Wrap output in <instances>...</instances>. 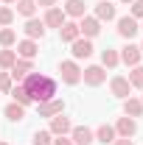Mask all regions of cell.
I'll list each match as a JSON object with an SVG mask.
<instances>
[{
    "mask_svg": "<svg viewBox=\"0 0 143 145\" xmlns=\"http://www.w3.org/2000/svg\"><path fill=\"white\" fill-rule=\"evenodd\" d=\"M14 42H17V34H14L11 28H3V31H0V45H3V48H11Z\"/></svg>",
    "mask_w": 143,
    "mask_h": 145,
    "instance_id": "4316f807",
    "label": "cell"
},
{
    "mask_svg": "<svg viewBox=\"0 0 143 145\" xmlns=\"http://www.w3.org/2000/svg\"><path fill=\"white\" fill-rule=\"evenodd\" d=\"M11 98H14V103H20V106H31V103H34V101H31V95H28V89H25L23 84L11 87Z\"/></svg>",
    "mask_w": 143,
    "mask_h": 145,
    "instance_id": "44dd1931",
    "label": "cell"
},
{
    "mask_svg": "<svg viewBox=\"0 0 143 145\" xmlns=\"http://www.w3.org/2000/svg\"><path fill=\"white\" fill-rule=\"evenodd\" d=\"M36 53H39V48H36L34 39H23V42H17V56H20V59H34Z\"/></svg>",
    "mask_w": 143,
    "mask_h": 145,
    "instance_id": "ac0fdd59",
    "label": "cell"
},
{
    "mask_svg": "<svg viewBox=\"0 0 143 145\" xmlns=\"http://www.w3.org/2000/svg\"><path fill=\"white\" fill-rule=\"evenodd\" d=\"M6 117H9V120H14V123H20V120L25 117V106H20V103L11 101V103L6 106Z\"/></svg>",
    "mask_w": 143,
    "mask_h": 145,
    "instance_id": "d4e9b609",
    "label": "cell"
},
{
    "mask_svg": "<svg viewBox=\"0 0 143 145\" xmlns=\"http://www.w3.org/2000/svg\"><path fill=\"white\" fill-rule=\"evenodd\" d=\"M140 53H143V45H140Z\"/></svg>",
    "mask_w": 143,
    "mask_h": 145,
    "instance_id": "f35d334b",
    "label": "cell"
},
{
    "mask_svg": "<svg viewBox=\"0 0 143 145\" xmlns=\"http://www.w3.org/2000/svg\"><path fill=\"white\" fill-rule=\"evenodd\" d=\"M79 36H81L79 22H65V25L59 28V39H62V42H68V45H70V42H76Z\"/></svg>",
    "mask_w": 143,
    "mask_h": 145,
    "instance_id": "e0dca14e",
    "label": "cell"
},
{
    "mask_svg": "<svg viewBox=\"0 0 143 145\" xmlns=\"http://www.w3.org/2000/svg\"><path fill=\"white\" fill-rule=\"evenodd\" d=\"M112 145H135V142H132V140H126V137H121V140H115Z\"/></svg>",
    "mask_w": 143,
    "mask_h": 145,
    "instance_id": "e575fe53",
    "label": "cell"
},
{
    "mask_svg": "<svg viewBox=\"0 0 143 145\" xmlns=\"http://www.w3.org/2000/svg\"><path fill=\"white\" fill-rule=\"evenodd\" d=\"M28 72H34V61H31V59H17V61L11 64V72H9V75H11L17 84H23V78H25Z\"/></svg>",
    "mask_w": 143,
    "mask_h": 145,
    "instance_id": "5b68a950",
    "label": "cell"
},
{
    "mask_svg": "<svg viewBox=\"0 0 143 145\" xmlns=\"http://www.w3.org/2000/svg\"><path fill=\"white\" fill-rule=\"evenodd\" d=\"M59 72H62V81L70 84V87L81 81V67H79L76 61H62V64H59Z\"/></svg>",
    "mask_w": 143,
    "mask_h": 145,
    "instance_id": "3957f363",
    "label": "cell"
},
{
    "mask_svg": "<svg viewBox=\"0 0 143 145\" xmlns=\"http://www.w3.org/2000/svg\"><path fill=\"white\" fill-rule=\"evenodd\" d=\"M0 6H3V3H0Z\"/></svg>",
    "mask_w": 143,
    "mask_h": 145,
    "instance_id": "60d3db41",
    "label": "cell"
},
{
    "mask_svg": "<svg viewBox=\"0 0 143 145\" xmlns=\"http://www.w3.org/2000/svg\"><path fill=\"white\" fill-rule=\"evenodd\" d=\"M70 120H68V117H65V114H56V117H51V128H48V131H51V134H54V137H65V134H70Z\"/></svg>",
    "mask_w": 143,
    "mask_h": 145,
    "instance_id": "4fadbf2b",
    "label": "cell"
},
{
    "mask_svg": "<svg viewBox=\"0 0 143 145\" xmlns=\"http://www.w3.org/2000/svg\"><path fill=\"white\" fill-rule=\"evenodd\" d=\"M54 145H73V140H68V137H56Z\"/></svg>",
    "mask_w": 143,
    "mask_h": 145,
    "instance_id": "d6a6232c",
    "label": "cell"
},
{
    "mask_svg": "<svg viewBox=\"0 0 143 145\" xmlns=\"http://www.w3.org/2000/svg\"><path fill=\"white\" fill-rule=\"evenodd\" d=\"M79 31H81V36H84V39H93V36L101 34V22H98L95 17H87V14H84V17H81V22H79Z\"/></svg>",
    "mask_w": 143,
    "mask_h": 145,
    "instance_id": "ba28073f",
    "label": "cell"
},
{
    "mask_svg": "<svg viewBox=\"0 0 143 145\" xmlns=\"http://www.w3.org/2000/svg\"><path fill=\"white\" fill-rule=\"evenodd\" d=\"M138 31H140V22H138L135 17H129V14H126V17L118 20V34L124 36V39H129V42H132V36L138 34Z\"/></svg>",
    "mask_w": 143,
    "mask_h": 145,
    "instance_id": "8992f818",
    "label": "cell"
},
{
    "mask_svg": "<svg viewBox=\"0 0 143 145\" xmlns=\"http://www.w3.org/2000/svg\"><path fill=\"white\" fill-rule=\"evenodd\" d=\"M140 31H143V20H140Z\"/></svg>",
    "mask_w": 143,
    "mask_h": 145,
    "instance_id": "74e56055",
    "label": "cell"
},
{
    "mask_svg": "<svg viewBox=\"0 0 143 145\" xmlns=\"http://www.w3.org/2000/svg\"><path fill=\"white\" fill-rule=\"evenodd\" d=\"M121 3H126V6H129V3H135V0H121Z\"/></svg>",
    "mask_w": 143,
    "mask_h": 145,
    "instance_id": "8d00e7d4",
    "label": "cell"
},
{
    "mask_svg": "<svg viewBox=\"0 0 143 145\" xmlns=\"http://www.w3.org/2000/svg\"><path fill=\"white\" fill-rule=\"evenodd\" d=\"M140 101H143V98H140Z\"/></svg>",
    "mask_w": 143,
    "mask_h": 145,
    "instance_id": "b9f144b4",
    "label": "cell"
},
{
    "mask_svg": "<svg viewBox=\"0 0 143 145\" xmlns=\"http://www.w3.org/2000/svg\"><path fill=\"white\" fill-rule=\"evenodd\" d=\"M36 3H39V6H45V8H54V6H56V0H36Z\"/></svg>",
    "mask_w": 143,
    "mask_h": 145,
    "instance_id": "836d02e7",
    "label": "cell"
},
{
    "mask_svg": "<svg viewBox=\"0 0 143 145\" xmlns=\"http://www.w3.org/2000/svg\"><path fill=\"white\" fill-rule=\"evenodd\" d=\"M0 145H6V142H0Z\"/></svg>",
    "mask_w": 143,
    "mask_h": 145,
    "instance_id": "ab89813d",
    "label": "cell"
},
{
    "mask_svg": "<svg viewBox=\"0 0 143 145\" xmlns=\"http://www.w3.org/2000/svg\"><path fill=\"white\" fill-rule=\"evenodd\" d=\"M118 61H121V56H118V50H112V48H107V50H101V67H118Z\"/></svg>",
    "mask_w": 143,
    "mask_h": 145,
    "instance_id": "cb8c5ba5",
    "label": "cell"
},
{
    "mask_svg": "<svg viewBox=\"0 0 143 145\" xmlns=\"http://www.w3.org/2000/svg\"><path fill=\"white\" fill-rule=\"evenodd\" d=\"M23 31H25L28 39H42V36H45V22H42V20H36V17H31L28 22H25V28H23Z\"/></svg>",
    "mask_w": 143,
    "mask_h": 145,
    "instance_id": "2e32d148",
    "label": "cell"
},
{
    "mask_svg": "<svg viewBox=\"0 0 143 145\" xmlns=\"http://www.w3.org/2000/svg\"><path fill=\"white\" fill-rule=\"evenodd\" d=\"M36 109H39V117H56V114L65 112V103H62L59 98H51V101H45V103H36Z\"/></svg>",
    "mask_w": 143,
    "mask_h": 145,
    "instance_id": "52a82bcc",
    "label": "cell"
},
{
    "mask_svg": "<svg viewBox=\"0 0 143 145\" xmlns=\"http://www.w3.org/2000/svg\"><path fill=\"white\" fill-rule=\"evenodd\" d=\"M17 14H23L25 20H31L36 14V0H17Z\"/></svg>",
    "mask_w": 143,
    "mask_h": 145,
    "instance_id": "603a6c76",
    "label": "cell"
},
{
    "mask_svg": "<svg viewBox=\"0 0 143 145\" xmlns=\"http://www.w3.org/2000/svg\"><path fill=\"white\" fill-rule=\"evenodd\" d=\"M11 20H14V11L9 6H0V25H11Z\"/></svg>",
    "mask_w": 143,
    "mask_h": 145,
    "instance_id": "f546056e",
    "label": "cell"
},
{
    "mask_svg": "<svg viewBox=\"0 0 143 145\" xmlns=\"http://www.w3.org/2000/svg\"><path fill=\"white\" fill-rule=\"evenodd\" d=\"M124 112H126V117H140L143 114V101L129 95V98L124 101Z\"/></svg>",
    "mask_w": 143,
    "mask_h": 145,
    "instance_id": "d6986e66",
    "label": "cell"
},
{
    "mask_svg": "<svg viewBox=\"0 0 143 145\" xmlns=\"http://www.w3.org/2000/svg\"><path fill=\"white\" fill-rule=\"evenodd\" d=\"M118 56H121V61H124L126 67H138L143 53H140V48H138V45H132V42H129V45H126V48H124Z\"/></svg>",
    "mask_w": 143,
    "mask_h": 145,
    "instance_id": "9c48e42d",
    "label": "cell"
},
{
    "mask_svg": "<svg viewBox=\"0 0 143 145\" xmlns=\"http://www.w3.org/2000/svg\"><path fill=\"white\" fill-rule=\"evenodd\" d=\"M109 89H112V95H115V98L126 101V98L132 95V84H129V78H124V75H115V78L109 81Z\"/></svg>",
    "mask_w": 143,
    "mask_h": 145,
    "instance_id": "277c9868",
    "label": "cell"
},
{
    "mask_svg": "<svg viewBox=\"0 0 143 145\" xmlns=\"http://www.w3.org/2000/svg\"><path fill=\"white\" fill-rule=\"evenodd\" d=\"M0 92H11V75L0 72Z\"/></svg>",
    "mask_w": 143,
    "mask_h": 145,
    "instance_id": "1f68e13d",
    "label": "cell"
},
{
    "mask_svg": "<svg viewBox=\"0 0 143 145\" xmlns=\"http://www.w3.org/2000/svg\"><path fill=\"white\" fill-rule=\"evenodd\" d=\"M70 140H73V145H90L95 140V134H93L87 126H73L70 128Z\"/></svg>",
    "mask_w": 143,
    "mask_h": 145,
    "instance_id": "30bf717a",
    "label": "cell"
},
{
    "mask_svg": "<svg viewBox=\"0 0 143 145\" xmlns=\"http://www.w3.org/2000/svg\"><path fill=\"white\" fill-rule=\"evenodd\" d=\"M23 87L28 89L34 103H45V101L56 98V81L51 75H42V72H28L23 78Z\"/></svg>",
    "mask_w": 143,
    "mask_h": 145,
    "instance_id": "6da1fadb",
    "label": "cell"
},
{
    "mask_svg": "<svg viewBox=\"0 0 143 145\" xmlns=\"http://www.w3.org/2000/svg\"><path fill=\"white\" fill-rule=\"evenodd\" d=\"M65 14L68 17H84V0H68L65 3Z\"/></svg>",
    "mask_w": 143,
    "mask_h": 145,
    "instance_id": "7402d4cb",
    "label": "cell"
},
{
    "mask_svg": "<svg viewBox=\"0 0 143 145\" xmlns=\"http://www.w3.org/2000/svg\"><path fill=\"white\" fill-rule=\"evenodd\" d=\"M81 81L87 84V87H101L104 81H107V72L101 64H93V67H84L81 70Z\"/></svg>",
    "mask_w": 143,
    "mask_h": 145,
    "instance_id": "7a4b0ae2",
    "label": "cell"
},
{
    "mask_svg": "<svg viewBox=\"0 0 143 145\" xmlns=\"http://www.w3.org/2000/svg\"><path fill=\"white\" fill-rule=\"evenodd\" d=\"M93 134H95V140H98V142H104V145H107V142H115V137H118V134H115V126H107V123H104V126H98Z\"/></svg>",
    "mask_w": 143,
    "mask_h": 145,
    "instance_id": "ffe728a7",
    "label": "cell"
},
{
    "mask_svg": "<svg viewBox=\"0 0 143 145\" xmlns=\"http://www.w3.org/2000/svg\"><path fill=\"white\" fill-rule=\"evenodd\" d=\"M0 3H17V0H0Z\"/></svg>",
    "mask_w": 143,
    "mask_h": 145,
    "instance_id": "d590c367",
    "label": "cell"
},
{
    "mask_svg": "<svg viewBox=\"0 0 143 145\" xmlns=\"http://www.w3.org/2000/svg\"><path fill=\"white\" fill-rule=\"evenodd\" d=\"M135 131H138V123H135V117H121V120L115 123V134H118V137H126V140H132V137H135Z\"/></svg>",
    "mask_w": 143,
    "mask_h": 145,
    "instance_id": "7c38bea8",
    "label": "cell"
},
{
    "mask_svg": "<svg viewBox=\"0 0 143 145\" xmlns=\"http://www.w3.org/2000/svg\"><path fill=\"white\" fill-rule=\"evenodd\" d=\"M93 17L98 20V22H109V20H115V6L109 3V0H101L98 6H95V14Z\"/></svg>",
    "mask_w": 143,
    "mask_h": 145,
    "instance_id": "9a60e30c",
    "label": "cell"
},
{
    "mask_svg": "<svg viewBox=\"0 0 143 145\" xmlns=\"http://www.w3.org/2000/svg\"><path fill=\"white\" fill-rule=\"evenodd\" d=\"M129 84L143 89V67H140V64H138V67H132V72H129Z\"/></svg>",
    "mask_w": 143,
    "mask_h": 145,
    "instance_id": "83f0119b",
    "label": "cell"
},
{
    "mask_svg": "<svg viewBox=\"0 0 143 145\" xmlns=\"http://www.w3.org/2000/svg\"><path fill=\"white\" fill-rule=\"evenodd\" d=\"M68 14H65V11H62V8H48V11H45V20H42V22H45V28H62V25H65V22H68Z\"/></svg>",
    "mask_w": 143,
    "mask_h": 145,
    "instance_id": "8fae6325",
    "label": "cell"
},
{
    "mask_svg": "<svg viewBox=\"0 0 143 145\" xmlns=\"http://www.w3.org/2000/svg\"><path fill=\"white\" fill-rule=\"evenodd\" d=\"M17 61V50H0V70H11V64Z\"/></svg>",
    "mask_w": 143,
    "mask_h": 145,
    "instance_id": "484cf974",
    "label": "cell"
},
{
    "mask_svg": "<svg viewBox=\"0 0 143 145\" xmlns=\"http://www.w3.org/2000/svg\"><path fill=\"white\" fill-rule=\"evenodd\" d=\"M34 145H54V134H51V131H36L34 134Z\"/></svg>",
    "mask_w": 143,
    "mask_h": 145,
    "instance_id": "f1b7e54d",
    "label": "cell"
},
{
    "mask_svg": "<svg viewBox=\"0 0 143 145\" xmlns=\"http://www.w3.org/2000/svg\"><path fill=\"white\" fill-rule=\"evenodd\" d=\"M70 48H73V59H90L93 56V42L84 39V36H79L76 42H70Z\"/></svg>",
    "mask_w": 143,
    "mask_h": 145,
    "instance_id": "5bb4252c",
    "label": "cell"
},
{
    "mask_svg": "<svg viewBox=\"0 0 143 145\" xmlns=\"http://www.w3.org/2000/svg\"><path fill=\"white\" fill-rule=\"evenodd\" d=\"M129 6H132V14H129V17L143 20V0H135V3H129Z\"/></svg>",
    "mask_w": 143,
    "mask_h": 145,
    "instance_id": "4dcf8cb0",
    "label": "cell"
}]
</instances>
